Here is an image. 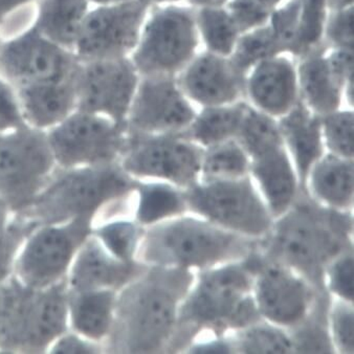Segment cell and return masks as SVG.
Returning <instances> with one entry per match:
<instances>
[{"label":"cell","instance_id":"cell-1","mask_svg":"<svg viewBox=\"0 0 354 354\" xmlns=\"http://www.w3.org/2000/svg\"><path fill=\"white\" fill-rule=\"evenodd\" d=\"M353 216L299 191L288 211L274 219L255 252L262 260L286 266L321 294L326 288L327 266L342 254L353 251Z\"/></svg>","mask_w":354,"mask_h":354},{"label":"cell","instance_id":"cell-2","mask_svg":"<svg viewBox=\"0 0 354 354\" xmlns=\"http://www.w3.org/2000/svg\"><path fill=\"white\" fill-rule=\"evenodd\" d=\"M192 270L147 266L118 292L113 326L104 342L111 353L166 352L180 304L195 281Z\"/></svg>","mask_w":354,"mask_h":354},{"label":"cell","instance_id":"cell-3","mask_svg":"<svg viewBox=\"0 0 354 354\" xmlns=\"http://www.w3.org/2000/svg\"><path fill=\"white\" fill-rule=\"evenodd\" d=\"M261 320L254 297V272L245 260L201 270L178 309L166 353L188 349L203 331L221 339Z\"/></svg>","mask_w":354,"mask_h":354},{"label":"cell","instance_id":"cell-4","mask_svg":"<svg viewBox=\"0 0 354 354\" xmlns=\"http://www.w3.org/2000/svg\"><path fill=\"white\" fill-rule=\"evenodd\" d=\"M138 182L119 162L58 168L32 205L19 215L39 225H61L82 216L93 217L95 223L100 214L113 218L123 213Z\"/></svg>","mask_w":354,"mask_h":354},{"label":"cell","instance_id":"cell-5","mask_svg":"<svg viewBox=\"0 0 354 354\" xmlns=\"http://www.w3.org/2000/svg\"><path fill=\"white\" fill-rule=\"evenodd\" d=\"M258 240L201 217L182 215L145 227L136 260L147 266L205 270L243 261L255 251Z\"/></svg>","mask_w":354,"mask_h":354},{"label":"cell","instance_id":"cell-6","mask_svg":"<svg viewBox=\"0 0 354 354\" xmlns=\"http://www.w3.org/2000/svg\"><path fill=\"white\" fill-rule=\"evenodd\" d=\"M66 279L35 290L15 274L0 284V352L42 353L68 331Z\"/></svg>","mask_w":354,"mask_h":354},{"label":"cell","instance_id":"cell-7","mask_svg":"<svg viewBox=\"0 0 354 354\" xmlns=\"http://www.w3.org/2000/svg\"><path fill=\"white\" fill-rule=\"evenodd\" d=\"M235 140L249 156L250 173L276 219L288 211L300 191L278 121L249 104Z\"/></svg>","mask_w":354,"mask_h":354},{"label":"cell","instance_id":"cell-8","mask_svg":"<svg viewBox=\"0 0 354 354\" xmlns=\"http://www.w3.org/2000/svg\"><path fill=\"white\" fill-rule=\"evenodd\" d=\"M183 192L189 211L227 231L261 239L274 225V216L250 174L199 180Z\"/></svg>","mask_w":354,"mask_h":354},{"label":"cell","instance_id":"cell-9","mask_svg":"<svg viewBox=\"0 0 354 354\" xmlns=\"http://www.w3.org/2000/svg\"><path fill=\"white\" fill-rule=\"evenodd\" d=\"M58 168L42 132L22 127L0 134V199L12 215L32 205Z\"/></svg>","mask_w":354,"mask_h":354},{"label":"cell","instance_id":"cell-10","mask_svg":"<svg viewBox=\"0 0 354 354\" xmlns=\"http://www.w3.org/2000/svg\"><path fill=\"white\" fill-rule=\"evenodd\" d=\"M198 44L195 8L164 6L140 32L134 66L144 76L177 77L196 56Z\"/></svg>","mask_w":354,"mask_h":354},{"label":"cell","instance_id":"cell-11","mask_svg":"<svg viewBox=\"0 0 354 354\" xmlns=\"http://www.w3.org/2000/svg\"><path fill=\"white\" fill-rule=\"evenodd\" d=\"M203 154L205 149L187 138L184 131L129 132L127 148L119 162L136 180L158 178L186 190L201 180Z\"/></svg>","mask_w":354,"mask_h":354},{"label":"cell","instance_id":"cell-12","mask_svg":"<svg viewBox=\"0 0 354 354\" xmlns=\"http://www.w3.org/2000/svg\"><path fill=\"white\" fill-rule=\"evenodd\" d=\"M93 227V218L77 217L61 225H39L24 241L14 274L35 290L50 288L66 279L77 252Z\"/></svg>","mask_w":354,"mask_h":354},{"label":"cell","instance_id":"cell-13","mask_svg":"<svg viewBox=\"0 0 354 354\" xmlns=\"http://www.w3.org/2000/svg\"><path fill=\"white\" fill-rule=\"evenodd\" d=\"M245 262L254 272V297L262 319L288 333L299 326L321 292L290 268L264 261L255 251Z\"/></svg>","mask_w":354,"mask_h":354},{"label":"cell","instance_id":"cell-14","mask_svg":"<svg viewBox=\"0 0 354 354\" xmlns=\"http://www.w3.org/2000/svg\"><path fill=\"white\" fill-rule=\"evenodd\" d=\"M127 126L88 115H75L48 136L60 169L111 164L121 160L128 145Z\"/></svg>","mask_w":354,"mask_h":354},{"label":"cell","instance_id":"cell-15","mask_svg":"<svg viewBox=\"0 0 354 354\" xmlns=\"http://www.w3.org/2000/svg\"><path fill=\"white\" fill-rule=\"evenodd\" d=\"M196 115L175 76H145L129 109V132L142 134L183 132Z\"/></svg>","mask_w":354,"mask_h":354},{"label":"cell","instance_id":"cell-16","mask_svg":"<svg viewBox=\"0 0 354 354\" xmlns=\"http://www.w3.org/2000/svg\"><path fill=\"white\" fill-rule=\"evenodd\" d=\"M147 0H130L91 14L81 30L79 50L86 56L119 57L138 46Z\"/></svg>","mask_w":354,"mask_h":354},{"label":"cell","instance_id":"cell-17","mask_svg":"<svg viewBox=\"0 0 354 354\" xmlns=\"http://www.w3.org/2000/svg\"><path fill=\"white\" fill-rule=\"evenodd\" d=\"M246 75L230 57L207 52L196 55L177 76L180 88L191 102L203 107L227 105L245 97Z\"/></svg>","mask_w":354,"mask_h":354},{"label":"cell","instance_id":"cell-18","mask_svg":"<svg viewBox=\"0 0 354 354\" xmlns=\"http://www.w3.org/2000/svg\"><path fill=\"white\" fill-rule=\"evenodd\" d=\"M138 89V76L133 64L115 59L87 69L82 80L81 105L86 111H101L115 123L127 126L126 117Z\"/></svg>","mask_w":354,"mask_h":354},{"label":"cell","instance_id":"cell-19","mask_svg":"<svg viewBox=\"0 0 354 354\" xmlns=\"http://www.w3.org/2000/svg\"><path fill=\"white\" fill-rule=\"evenodd\" d=\"M147 266L138 261L123 262L111 255L93 233L77 252L66 277L71 292L113 290L119 292L140 276Z\"/></svg>","mask_w":354,"mask_h":354},{"label":"cell","instance_id":"cell-20","mask_svg":"<svg viewBox=\"0 0 354 354\" xmlns=\"http://www.w3.org/2000/svg\"><path fill=\"white\" fill-rule=\"evenodd\" d=\"M245 97L274 119L286 115L300 101L297 65L284 55L260 62L246 75Z\"/></svg>","mask_w":354,"mask_h":354},{"label":"cell","instance_id":"cell-21","mask_svg":"<svg viewBox=\"0 0 354 354\" xmlns=\"http://www.w3.org/2000/svg\"><path fill=\"white\" fill-rule=\"evenodd\" d=\"M277 121L296 168L299 189L309 193L307 180L311 167L325 154L321 118L300 99L292 111Z\"/></svg>","mask_w":354,"mask_h":354},{"label":"cell","instance_id":"cell-22","mask_svg":"<svg viewBox=\"0 0 354 354\" xmlns=\"http://www.w3.org/2000/svg\"><path fill=\"white\" fill-rule=\"evenodd\" d=\"M0 63L10 76L48 82L58 80L71 67L62 52L35 34L8 46L0 57Z\"/></svg>","mask_w":354,"mask_h":354},{"label":"cell","instance_id":"cell-23","mask_svg":"<svg viewBox=\"0 0 354 354\" xmlns=\"http://www.w3.org/2000/svg\"><path fill=\"white\" fill-rule=\"evenodd\" d=\"M327 50H315L297 65L300 99L319 117L341 109L344 100V85L329 66Z\"/></svg>","mask_w":354,"mask_h":354},{"label":"cell","instance_id":"cell-24","mask_svg":"<svg viewBox=\"0 0 354 354\" xmlns=\"http://www.w3.org/2000/svg\"><path fill=\"white\" fill-rule=\"evenodd\" d=\"M353 174V158H344L328 152L311 167L307 190L315 201L326 207L351 212Z\"/></svg>","mask_w":354,"mask_h":354},{"label":"cell","instance_id":"cell-25","mask_svg":"<svg viewBox=\"0 0 354 354\" xmlns=\"http://www.w3.org/2000/svg\"><path fill=\"white\" fill-rule=\"evenodd\" d=\"M67 292L68 326L81 337L103 345L113 326L117 290Z\"/></svg>","mask_w":354,"mask_h":354},{"label":"cell","instance_id":"cell-26","mask_svg":"<svg viewBox=\"0 0 354 354\" xmlns=\"http://www.w3.org/2000/svg\"><path fill=\"white\" fill-rule=\"evenodd\" d=\"M249 104L239 101L227 105L203 107L184 134L203 149L233 140L239 132Z\"/></svg>","mask_w":354,"mask_h":354},{"label":"cell","instance_id":"cell-27","mask_svg":"<svg viewBox=\"0 0 354 354\" xmlns=\"http://www.w3.org/2000/svg\"><path fill=\"white\" fill-rule=\"evenodd\" d=\"M136 221L143 227L182 216L189 211L184 192L168 183L138 182Z\"/></svg>","mask_w":354,"mask_h":354},{"label":"cell","instance_id":"cell-28","mask_svg":"<svg viewBox=\"0 0 354 354\" xmlns=\"http://www.w3.org/2000/svg\"><path fill=\"white\" fill-rule=\"evenodd\" d=\"M330 292L319 294L313 309L299 326L288 331L297 353H333L335 351L329 329Z\"/></svg>","mask_w":354,"mask_h":354},{"label":"cell","instance_id":"cell-29","mask_svg":"<svg viewBox=\"0 0 354 354\" xmlns=\"http://www.w3.org/2000/svg\"><path fill=\"white\" fill-rule=\"evenodd\" d=\"M24 97L30 121L38 127H48L61 121L68 113L73 91L68 85L50 82L28 87Z\"/></svg>","mask_w":354,"mask_h":354},{"label":"cell","instance_id":"cell-30","mask_svg":"<svg viewBox=\"0 0 354 354\" xmlns=\"http://www.w3.org/2000/svg\"><path fill=\"white\" fill-rule=\"evenodd\" d=\"M195 20L199 37L207 52L219 56H231L241 34L227 8H195Z\"/></svg>","mask_w":354,"mask_h":354},{"label":"cell","instance_id":"cell-31","mask_svg":"<svg viewBox=\"0 0 354 354\" xmlns=\"http://www.w3.org/2000/svg\"><path fill=\"white\" fill-rule=\"evenodd\" d=\"M249 174V156L235 138L205 149L201 180H231Z\"/></svg>","mask_w":354,"mask_h":354},{"label":"cell","instance_id":"cell-32","mask_svg":"<svg viewBox=\"0 0 354 354\" xmlns=\"http://www.w3.org/2000/svg\"><path fill=\"white\" fill-rule=\"evenodd\" d=\"M328 13L327 0H300L296 39L290 50L292 56L301 59L327 48L324 30Z\"/></svg>","mask_w":354,"mask_h":354},{"label":"cell","instance_id":"cell-33","mask_svg":"<svg viewBox=\"0 0 354 354\" xmlns=\"http://www.w3.org/2000/svg\"><path fill=\"white\" fill-rule=\"evenodd\" d=\"M286 54L270 24L240 35L230 59L242 74L248 75L260 62Z\"/></svg>","mask_w":354,"mask_h":354},{"label":"cell","instance_id":"cell-34","mask_svg":"<svg viewBox=\"0 0 354 354\" xmlns=\"http://www.w3.org/2000/svg\"><path fill=\"white\" fill-rule=\"evenodd\" d=\"M234 335L231 337L234 352L266 354L294 352L288 331L266 320L235 331Z\"/></svg>","mask_w":354,"mask_h":354},{"label":"cell","instance_id":"cell-35","mask_svg":"<svg viewBox=\"0 0 354 354\" xmlns=\"http://www.w3.org/2000/svg\"><path fill=\"white\" fill-rule=\"evenodd\" d=\"M145 227L136 221L119 219L93 227L91 233L111 255L123 262H134Z\"/></svg>","mask_w":354,"mask_h":354},{"label":"cell","instance_id":"cell-36","mask_svg":"<svg viewBox=\"0 0 354 354\" xmlns=\"http://www.w3.org/2000/svg\"><path fill=\"white\" fill-rule=\"evenodd\" d=\"M83 0H46L42 7L41 28L60 42L72 41L84 13Z\"/></svg>","mask_w":354,"mask_h":354},{"label":"cell","instance_id":"cell-37","mask_svg":"<svg viewBox=\"0 0 354 354\" xmlns=\"http://www.w3.org/2000/svg\"><path fill=\"white\" fill-rule=\"evenodd\" d=\"M39 227L24 215H12L6 229L0 233V283L14 274V266L26 238Z\"/></svg>","mask_w":354,"mask_h":354},{"label":"cell","instance_id":"cell-38","mask_svg":"<svg viewBox=\"0 0 354 354\" xmlns=\"http://www.w3.org/2000/svg\"><path fill=\"white\" fill-rule=\"evenodd\" d=\"M320 118L325 147L335 156L353 158V111L337 109Z\"/></svg>","mask_w":354,"mask_h":354},{"label":"cell","instance_id":"cell-39","mask_svg":"<svg viewBox=\"0 0 354 354\" xmlns=\"http://www.w3.org/2000/svg\"><path fill=\"white\" fill-rule=\"evenodd\" d=\"M353 324V303L333 299L329 310V329L335 349L341 353L354 352Z\"/></svg>","mask_w":354,"mask_h":354},{"label":"cell","instance_id":"cell-40","mask_svg":"<svg viewBox=\"0 0 354 354\" xmlns=\"http://www.w3.org/2000/svg\"><path fill=\"white\" fill-rule=\"evenodd\" d=\"M353 251L342 254L327 266L325 279L331 296L353 303Z\"/></svg>","mask_w":354,"mask_h":354},{"label":"cell","instance_id":"cell-41","mask_svg":"<svg viewBox=\"0 0 354 354\" xmlns=\"http://www.w3.org/2000/svg\"><path fill=\"white\" fill-rule=\"evenodd\" d=\"M353 6L329 11L324 30L327 48H353Z\"/></svg>","mask_w":354,"mask_h":354},{"label":"cell","instance_id":"cell-42","mask_svg":"<svg viewBox=\"0 0 354 354\" xmlns=\"http://www.w3.org/2000/svg\"><path fill=\"white\" fill-rule=\"evenodd\" d=\"M299 8L300 0H288L272 10L268 21L277 39L288 54H290L296 39Z\"/></svg>","mask_w":354,"mask_h":354},{"label":"cell","instance_id":"cell-43","mask_svg":"<svg viewBox=\"0 0 354 354\" xmlns=\"http://www.w3.org/2000/svg\"><path fill=\"white\" fill-rule=\"evenodd\" d=\"M227 8L240 34L266 26L270 21L272 10L258 0H229Z\"/></svg>","mask_w":354,"mask_h":354},{"label":"cell","instance_id":"cell-44","mask_svg":"<svg viewBox=\"0 0 354 354\" xmlns=\"http://www.w3.org/2000/svg\"><path fill=\"white\" fill-rule=\"evenodd\" d=\"M325 55L333 74L344 85V100L353 106V48H331Z\"/></svg>","mask_w":354,"mask_h":354},{"label":"cell","instance_id":"cell-45","mask_svg":"<svg viewBox=\"0 0 354 354\" xmlns=\"http://www.w3.org/2000/svg\"><path fill=\"white\" fill-rule=\"evenodd\" d=\"M48 351L50 353H100L104 351V347L102 344L85 339L74 331H66L50 345Z\"/></svg>","mask_w":354,"mask_h":354},{"label":"cell","instance_id":"cell-46","mask_svg":"<svg viewBox=\"0 0 354 354\" xmlns=\"http://www.w3.org/2000/svg\"><path fill=\"white\" fill-rule=\"evenodd\" d=\"M24 127L15 102L9 89L0 83V131Z\"/></svg>","mask_w":354,"mask_h":354},{"label":"cell","instance_id":"cell-47","mask_svg":"<svg viewBox=\"0 0 354 354\" xmlns=\"http://www.w3.org/2000/svg\"><path fill=\"white\" fill-rule=\"evenodd\" d=\"M190 353H231L234 352L231 337H221L214 341L192 344L188 348Z\"/></svg>","mask_w":354,"mask_h":354},{"label":"cell","instance_id":"cell-48","mask_svg":"<svg viewBox=\"0 0 354 354\" xmlns=\"http://www.w3.org/2000/svg\"><path fill=\"white\" fill-rule=\"evenodd\" d=\"M191 7H225L229 0H187Z\"/></svg>","mask_w":354,"mask_h":354},{"label":"cell","instance_id":"cell-49","mask_svg":"<svg viewBox=\"0 0 354 354\" xmlns=\"http://www.w3.org/2000/svg\"><path fill=\"white\" fill-rule=\"evenodd\" d=\"M11 212L5 203L0 199V233L6 229L10 219H11Z\"/></svg>","mask_w":354,"mask_h":354},{"label":"cell","instance_id":"cell-50","mask_svg":"<svg viewBox=\"0 0 354 354\" xmlns=\"http://www.w3.org/2000/svg\"><path fill=\"white\" fill-rule=\"evenodd\" d=\"M354 0H327L329 11L330 10L343 9V8L352 7Z\"/></svg>","mask_w":354,"mask_h":354},{"label":"cell","instance_id":"cell-51","mask_svg":"<svg viewBox=\"0 0 354 354\" xmlns=\"http://www.w3.org/2000/svg\"><path fill=\"white\" fill-rule=\"evenodd\" d=\"M24 1H26V0H0V13L12 9V8L16 7Z\"/></svg>","mask_w":354,"mask_h":354},{"label":"cell","instance_id":"cell-52","mask_svg":"<svg viewBox=\"0 0 354 354\" xmlns=\"http://www.w3.org/2000/svg\"><path fill=\"white\" fill-rule=\"evenodd\" d=\"M258 1L272 11V10L276 9L279 6L282 5L286 0H258Z\"/></svg>","mask_w":354,"mask_h":354},{"label":"cell","instance_id":"cell-53","mask_svg":"<svg viewBox=\"0 0 354 354\" xmlns=\"http://www.w3.org/2000/svg\"><path fill=\"white\" fill-rule=\"evenodd\" d=\"M148 3L151 5V3H156V5H160V3H164V5H175V3H180L183 0H147Z\"/></svg>","mask_w":354,"mask_h":354},{"label":"cell","instance_id":"cell-54","mask_svg":"<svg viewBox=\"0 0 354 354\" xmlns=\"http://www.w3.org/2000/svg\"><path fill=\"white\" fill-rule=\"evenodd\" d=\"M95 1H101V3H113V1H123V3H126V1H130V0H95Z\"/></svg>","mask_w":354,"mask_h":354}]
</instances>
